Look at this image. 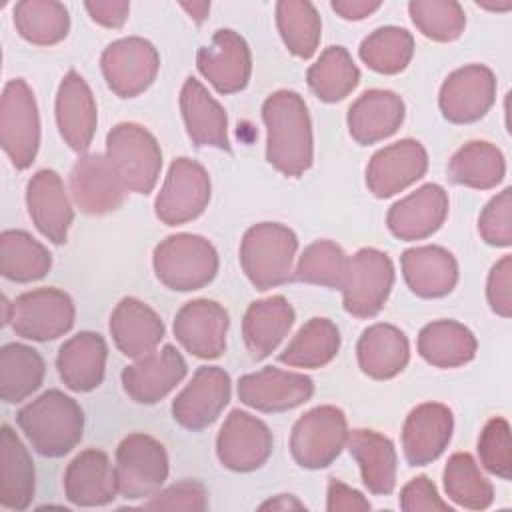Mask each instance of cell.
Instances as JSON below:
<instances>
[{
  "instance_id": "obj_1",
  "label": "cell",
  "mask_w": 512,
  "mask_h": 512,
  "mask_svg": "<svg viewBox=\"0 0 512 512\" xmlns=\"http://www.w3.org/2000/svg\"><path fill=\"white\" fill-rule=\"evenodd\" d=\"M266 126V160L288 178L302 176L314 160L308 106L294 90H278L262 104Z\"/></svg>"
},
{
  "instance_id": "obj_2",
  "label": "cell",
  "mask_w": 512,
  "mask_h": 512,
  "mask_svg": "<svg viewBox=\"0 0 512 512\" xmlns=\"http://www.w3.org/2000/svg\"><path fill=\"white\" fill-rule=\"evenodd\" d=\"M16 424L38 454L60 458L82 440L84 412L74 398L52 388L20 408Z\"/></svg>"
},
{
  "instance_id": "obj_3",
  "label": "cell",
  "mask_w": 512,
  "mask_h": 512,
  "mask_svg": "<svg viewBox=\"0 0 512 512\" xmlns=\"http://www.w3.org/2000/svg\"><path fill=\"white\" fill-rule=\"evenodd\" d=\"M296 250L298 238L288 226L260 222L242 236L240 266L258 290H268L290 280Z\"/></svg>"
},
{
  "instance_id": "obj_4",
  "label": "cell",
  "mask_w": 512,
  "mask_h": 512,
  "mask_svg": "<svg viewBox=\"0 0 512 512\" xmlns=\"http://www.w3.org/2000/svg\"><path fill=\"white\" fill-rule=\"evenodd\" d=\"M156 278L170 290L190 292L210 284L218 272L216 248L198 234H172L152 254Z\"/></svg>"
},
{
  "instance_id": "obj_5",
  "label": "cell",
  "mask_w": 512,
  "mask_h": 512,
  "mask_svg": "<svg viewBox=\"0 0 512 512\" xmlns=\"http://www.w3.org/2000/svg\"><path fill=\"white\" fill-rule=\"evenodd\" d=\"M106 158L128 192L150 194L154 190L162 170V150L144 126L116 124L106 136Z\"/></svg>"
},
{
  "instance_id": "obj_6",
  "label": "cell",
  "mask_w": 512,
  "mask_h": 512,
  "mask_svg": "<svg viewBox=\"0 0 512 512\" xmlns=\"http://www.w3.org/2000/svg\"><path fill=\"white\" fill-rule=\"evenodd\" d=\"M348 422L340 408L324 404L308 410L296 420L290 434L294 462L308 470L330 466L346 448Z\"/></svg>"
},
{
  "instance_id": "obj_7",
  "label": "cell",
  "mask_w": 512,
  "mask_h": 512,
  "mask_svg": "<svg viewBox=\"0 0 512 512\" xmlns=\"http://www.w3.org/2000/svg\"><path fill=\"white\" fill-rule=\"evenodd\" d=\"M0 144L18 170H26L40 146V116L26 80H8L0 100Z\"/></svg>"
},
{
  "instance_id": "obj_8",
  "label": "cell",
  "mask_w": 512,
  "mask_h": 512,
  "mask_svg": "<svg viewBox=\"0 0 512 512\" xmlns=\"http://www.w3.org/2000/svg\"><path fill=\"white\" fill-rule=\"evenodd\" d=\"M114 474L120 496L128 500L150 498L168 478L166 448L148 434H128L116 448Z\"/></svg>"
},
{
  "instance_id": "obj_9",
  "label": "cell",
  "mask_w": 512,
  "mask_h": 512,
  "mask_svg": "<svg viewBox=\"0 0 512 512\" xmlns=\"http://www.w3.org/2000/svg\"><path fill=\"white\" fill-rule=\"evenodd\" d=\"M394 286V264L386 252L360 248L348 260V272L342 286L344 310L356 318L376 316Z\"/></svg>"
},
{
  "instance_id": "obj_10",
  "label": "cell",
  "mask_w": 512,
  "mask_h": 512,
  "mask_svg": "<svg viewBox=\"0 0 512 512\" xmlns=\"http://www.w3.org/2000/svg\"><path fill=\"white\" fill-rule=\"evenodd\" d=\"M74 318L72 298L58 288H36L10 302L12 330L26 340H56L74 326Z\"/></svg>"
},
{
  "instance_id": "obj_11",
  "label": "cell",
  "mask_w": 512,
  "mask_h": 512,
  "mask_svg": "<svg viewBox=\"0 0 512 512\" xmlns=\"http://www.w3.org/2000/svg\"><path fill=\"white\" fill-rule=\"evenodd\" d=\"M210 176L192 158H176L154 200V212L166 226L186 224L198 218L210 202Z\"/></svg>"
},
{
  "instance_id": "obj_12",
  "label": "cell",
  "mask_w": 512,
  "mask_h": 512,
  "mask_svg": "<svg viewBox=\"0 0 512 512\" xmlns=\"http://www.w3.org/2000/svg\"><path fill=\"white\" fill-rule=\"evenodd\" d=\"M100 68L108 88L120 98L142 94L160 68V56L152 42L128 36L112 42L100 56Z\"/></svg>"
},
{
  "instance_id": "obj_13",
  "label": "cell",
  "mask_w": 512,
  "mask_h": 512,
  "mask_svg": "<svg viewBox=\"0 0 512 512\" xmlns=\"http://www.w3.org/2000/svg\"><path fill=\"white\" fill-rule=\"evenodd\" d=\"M272 432L256 416L232 410L216 436V454L232 472H252L266 464L272 454Z\"/></svg>"
},
{
  "instance_id": "obj_14",
  "label": "cell",
  "mask_w": 512,
  "mask_h": 512,
  "mask_svg": "<svg viewBox=\"0 0 512 512\" xmlns=\"http://www.w3.org/2000/svg\"><path fill=\"white\" fill-rule=\"evenodd\" d=\"M496 100L494 72L484 64H466L454 70L440 86L438 106L454 124L480 120Z\"/></svg>"
},
{
  "instance_id": "obj_15",
  "label": "cell",
  "mask_w": 512,
  "mask_h": 512,
  "mask_svg": "<svg viewBox=\"0 0 512 512\" xmlns=\"http://www.w3.org/2000/svg\"><path fill=\"white\" fill-rule=\"evenodd\" d=\"M232 380L218 366H200L172 402L174 420L192 432L210 426L228 406Z\"/></svg>"
},
{
  "instance_id": "obj_16",
  "label": "cell",
  "mask_w": 512,
  "mask_h": 512,
  "mask_svg": "<svg viewBox=\"0 0 512 512\" xmlns=\"http://www.w3.org/2000/svg\"><path fill=\"white\" fill-rule=\"evenodd\" d=\"M314 394V382L302 372L266 366L244 374L238 380V398L242 404L260 412H286L308 402Z\"/></svg>"
},
{
  "instance_id": "obj_17",
  "label": "cell",
  "mask_w": 512,
  "mask_h": 512,
  "mask_svg": "<svg viewBox=\"0 0 512 512\" xmlns=\"http://www.w3.org/2000/svg\"><path fill=\"white\" fill-rule=\"evenodd\" d=\"M196 66L220 94H234L244 90L250 80L252 54L238 32L220 28L212 42L198 50Z\"/></svg>"
},
{
  "instance_id": "obj_18",
  "label": "cell",
  "mask_w": 512,
  "mask_h": 512,
  "mask_svg": "<svg viewBox=\"0 0 512 512\" xmlns=\"http://www.w3.org/2000/svg\"><path fill=\"white\" fill-rule=\"evenodd\" d=\"M126 188L106 154H82L70 170V194L84 214H108L122 206Z\"/></svg>"
},
{
  "instance_id": "obj_19",
  "label": "cell",
  "mask_w": 512,
  "mask_h": 512,
  "mask_svg": "<svg viewBox=\"0 0 512 512\" xmlns=\"http://www.w3.org/2000/svg\"><path fill=\"white\" fill-rule=\"evenodd\" d=\"M428 170V154L418 140L404 138L380 148L366 166V186L376 198H390Z\"/></svg>"
},
{
  "instance_id": "obj_20",
  "label": "cell",
  "mask_w": 512,
  "mask_h": 512,
  "mask_svg": "<svg viewBox=\"0 0 512 512\" xmlns=\"http://www.w3.org/2000/svg\"><path fill=\"white\" fill-rule=\"evenodd\" d=\"M228 312L222 304L200 298L186 302L174 318V336L186 352L196 358L212 360L226 350Z\"/></svg>"
},
{
  "instance_id": "obj_21",
  "label": "cell",
  "mask_w": 512,
  "mask_h": 512,
  "mask_svg": "<svg viewBox=\"0 0 512 512\" xmlns=\"http://www.w3.org/2000/svg\"><path fill=\"white\" fill-rule=\"evenodd\" d=\"M186 360L172 344L162 346L122 370V388L138 404H156L186 376Z\"/></svg>"
},
{
  "instance_id": "obj_22",
  "label": "cell",
  "mask_w": 512,
  "mask_h": 512,
  "mask_svg": "<svg viewBox=\"0 0 512 512\" xmlns=\"http://www.w3.org/2000/svg\"><path fill=\"white\" fill-rule=\"evenodd\" d=\"M452 410L440 402H424L410 410L402 426V452L410 466L434 462L450 444Z\"/></svg>"
},
{
  "instance_id": "obj_23",
  "label": "cell",
  "mask_w": 512,
  "mask_h": 512,
  "mask_svg": "<svg viewBox=\"0 0 512 512\" xmlns=\"http://www.w3.org/2000/svg\"><path fill=\"white\" fill-rule=\"evenodd\" d=\"M448 216V194L440 184H424L400 198L386 214L388 230L406 242L432 236Z\"/></svg>"
},
{
  "instance_id": "obj_24",
  "label": "cell",
  "mask_w": 512,
  "mask_h": 512,
  "mask_svg": "<svg viewBox=\"0 0 512 512\" xmlns=\"http://www.w3.org/2000/svg\"><path fill=\"white\" fill-rule=\"evenodd\" d=\"M56 124L62 140L74 152H86L90 148L98 124L96 100L76 70H68L58 86Z\"/></svg>"
},
{
  "instance_id": "obj_25",
  "label": "cell",
  "mask_w": 512,
  "mask_h": 512,
  "mask_svg": "<svg viewBox=\"0 0 512 512\" xmlns=\"http://www.w3.org/2000/svg\"><path fill=\"white\" fill-rule=\"evenodd\" d=\"M26 206L34 226L54 244H64L68 238L74 212L58 172L38 170L26 186Z\"/></svg>"
},
{
  "instance_id": "obj_26",
  "label": "cell",
  "mask_w": 512,
  "mask_h": 512,
  "mask_svg": "<svg viewBox=\"0 0 512 512\" xmlns=\"http://www.w3.org/2000/svg\"><path fill=\"white\" fill-rule=\"evenodd\" d=\"M404 100L392 90H366L348 108V132L362 144H376L392 136L404 122Z\"/></svg>"
},
{
  "instance_id": "obj_27",
  "label": "cell",
  "mask_w": 512,
  "mask_h": 512,
  "mask_svg": "<svg viewBox=\"0 0 512 512\" xmlns=\"http://www.w3.org/2000/svg\"><path fill=\"white\" fill-rule=\"evenodd\" d=\"M162 318L142 300L126 296L110 314V334L116 348L128 358H142L164 338Z\"/></svg>"
},
{
  "instance_id": "obj_28",
  "label": "cell",
  "mask_w": 512,
  "mask_h": 512,
  "mask_svg": "<svg viewBox=\"0 0 512 512\" xmlns=\"http://www.w3.org/2000/svg\"><path fill=\"white\" fill-rule=\"evenodd\" d=\"M64 494L76 506H104L118 496L114 466L106 452L82 450L64 472Z\"/></svg>"
},
{
  "instance_id": "obj_29",
  "label": "cell",
  "mask_w": 512,
  "mask_h": 512,
  "mask_svg": "<svg viewBox=\"0 0 512 512\" xmlns=\"http://www.w3.org/2000/svg\"><path fill=\"white\" fill-rule=\"evenodd\" d=\"M180 110L186 132L196 146L230 150L228 116L200 80L186 78L180 90Z\"/></svg>"
},
{
  "instance_id": "obj_30",
  "label": "cell",
  "mask_w": 512,
  "mask_h": 512,
  "mask_svg": "<svg viewBox=\"0 0 512 512\" xmlns=\"http://www.w3.org/2000/svg\"><path fill=\"white\" fill-rule=\"evenodd\" d=\"M108 346L96 332H78L68 338L56 356V368L66 384L74 392H90L98 388L106 372Z\"/></svg>"
},
{
  "instance_id": "obj_31",
  "label": "cell",
  "mask_w": 512,
  "mask_h": 512,
  "mask_svg": "<svg viewBox=\"0 0 512 512\" xmlns=\"http://www.w3.org/2000/svg\"><path fill=\"white\" fill-rule=\"evenodd\" d=\"M400 262L408 288L420 298H442L458 282V262L442 246L408 248Z\"/></svg>"
},
{
  "instance_id": "obj_32",
  "label": "cell",
  "mask_w": 512,
  "mask_h": 512,
  "mask_svg": "<svg viewBox=\"0 0 512 512\" xmlns=\"http://www.w3.org/2000/svg\"><path fill=\"white\" fill-rule=\"evenodd\" d=\"M294 318V308L284 296L252 302L242 320V336L252 360L270 356L290 332Z\"/></svg>"
},
{
  "instance_id": "obj_33",
  "label": "cell",
  "mask_w": 512,
  "mask_h": 512,
  "mask_svg": "<svg viewBox=\"0 0 512 512\" xmlns=\"http://www.w3.org/2000/svg\"><path fill=\"white\" fill-rule=\"evenodd\" d=\"M360 370L374 380H388L400 374L410 360L406 334L392 324L368 326L356 344Z\"/></svg>"
},
{
  "instance_id": "obj_34",
  "label": "cell",
  "mask_w": 512,
  "mask_h": 512,
  "mask_svg": "<svg viewBox=\"0 0 512 512\" xmlns=\"http://www.w3.org/2000/svg\"><path fill=\"white\" fill-rule=\"evenodd\" d=\"M346 448L360 468V476L368 492L386 496L396 486V448L392 440L376 430L348 432Z\"/></svg>"
},
{
  "instance_id": "obj_35",
  "label": "cell",
  "mask_w": 512,
  "mask_h": 512,
  "mask_svg": "<svg viewBox=\"0 0 512 512\" xmlns=\"http://www.w3.org/2000/svg\"><path fill=\"white\" fill-rule=\"evenodd\" d=\"M36 490V472L28 448L4 424L0 432V504L8 510L30 506Z\"/></svg>"
},
{
  "instance_id": "obj_36",
  "label": "cell",
  "mask_w": 512,
  "mask_h": 512,
  "mask_svg": "<svg viewBox=\"0 0 512 512\" xmlns=\"http://www.w3.org/2000/svg\"><path fill=\"white\" fill-rule=\"evenodd\" d=\"M476 336L456 320H436L418 334L420 356L436 368H458L476 356Z\"/></svg>"
},
{
  "instance_id": "obj_37",
  "label": "cell",
  "mask_w": 512,
  "mask_h": 512,
  "mask_svg": "<svg viewBox=\"0 0 512 512\" xmlns=\"http://www.w3.org/2000/svg\"><path fill=\"white\" fill-rule=\"evenodd\" d=\"M506 160L500 148L484 140H472L458 148L448 162V178L454 184L490 190L502 182Z\"/></svg>"
},
{
  "instance_id": "obj_38",
  "label": "cell",
  "mask_w": 512,
  "mask_h": 512,
  "mask_svg": "<svg viewBox=\"0 0 512 512\" xmlns=\"http://www.w3.org/2000/svg\"><path fill=\"white\" fill-rule=\"evenodd\" d=\"M46 364L32 346L10 342L0 350V398L18 404L32 396L44 380Z\"/></svg>"
},
{
  "instance_id": "obj_39",
  "label": "cell",
  "mask_w": 512,
  "mask_h": 512,
  "mask_svg": "<svg viewBox=\"0 0 512 512\" xmlns=\"http://www.w3.org/2000/svg\"><path fill=\"white\" fill-rule=\"evenodd\" d=\"M340 350V330L328 318H310L280 352L278 360L292 368H322Z\"/></svg>"
},
{
  "instance_id": "obj_40",
  "label": "cell",
  "mask_w": 512,
  "mask_h": 512,
  "mask_svg": "<svg viewBox=\"0 0 512 512\" xmlns=\"http://www.w3.org/2000/svg\"><path fill=\"white\" fill-rule=\"evenodd\" d=\"M52 268L48 248L24 230H4L0 234V272L12 282H34Z\"/></svg>"
},
{
  "instance_id": "obj_41",
  "label": "cell",
  "mask_w": 512,
  "mask_h": 512,
  "mask_svg": "<svg viewBox=\"0 0 512 512\" xmlns=\"http://www.w3.org/2000/svg\"><path fill=\"white\" fill-rule=\"evenodd\" d=\"M306 82L322 102H338L358 86L360 70L344 46H328L308 68Z\"/></svg>"
},
{
  "instance_id": "obj_42",
  "label": "cell",
  "mask_w": 512,
  "mask_h": 512,
  "mask_svg": "<svg viewBox=\"0 0 512 512\" xmlns=\"http://www.w3.org/2000/svg\"><path fill=\"white\" fill-rule=\"evenodd\" d=\"M14 26L30 44H58L70 30L68 8L54 0H22L14 6Z\"/></svg>"
},
{
  "instance_id": "obj_43",
  "label": "cell",
  "mask_w": 512,
  "mask_h": 512,
  "mask_svg": "<svg viewBox=\"0 0 512 512\" xmlns=\"http://www.w3.org/2000/svg\"><path fill=\"white\" fill-rule=\"evenodd\" d=\"M276 26L286 48L298 58H312L322 34V20L312 2L282 0L276 4Z\"/></svg>"
},
{
  "instance_id": "obj_44",
  "label": "cell",
  "mask_w": 512,
  "mask_h": 512,
  "mask_svg": "<svg viewBox=\"0 0 512 512\" xmlns=\"http://www.w3.org/2000/svg\"><path fill=\"white\" fill-rule=\"evenodd\" d=\"M446 496L462 508L484 510L494 502V488L480 472V466L468 452H456L444 468Z\"/></svg>"
},
{
  "instance_id": "obj_45",
  "label": "cell",
  "mask_w": 512,
  "mask_h": 512,
  "mask_svg": "<svg viewBox=\"0 0 512 512\" xmlns=\"http://www.w3.org/2000/svg\"><path fill=\"white\" fill-rule=\"evenodd\" d=\"M360 60L378 74L402 72L414 54V38L406 28L382 26L360 44Z\"/></svg>"
},
{
  "instance_id": "obj_46",
  "label": "cell",
  "mask_w": 512,
  "mask_h": 512,
  "mask_svg": "<svg viewBox=\"0 0 512 512\" xmlns=\"http://www.w3.org/2000/svg\"><path fill=\"white\" fill-rule=\"evenodd\" d=\"M346 252L332 240H316L298 258L294 278L308 284L342 290L348 272Z\"/></svg>"
},
{
  "instance_id": "obj_47",
  "label": "cell",
  "mask_w": 512,
  "mask_h": 512,
  "mask_svg": "<svg viewBox=\"0 0 512 512\" xmlns=\"http://www.w3.org/2000/svg\"><path fill=\"white\" fill-rule=\"evenodd\" d=\"M408 14L414 26L430 40L452 42L466 26L464 8L454 0H412Z\"/></svg>"
},
{
  "instance_id": "obj_48",
  "label": "cell",
  "mask_w": 512,
  "mask_h": 512,
  "mask_svg": "<svg viewBox=\"0 0 512 512\" xmlns=\"http://www.w3.org/2000/svg\"><path fill=\"white\" fill-rule=\"evenodd\" d=\"M480 464L494 476L510 480L512 476V448H510V424L506 418H492L486 422L478 436Z\"/></svg>"
},
{
  "instance_id": "obj_49",
  "label": "cell",
  "mask_w": 512,
  "mask_h": 512,
  "mask_svg": "<svg viewBox=\"0 0 512 512\" xmlns=\"http://www.w3.org/2000/svg\"><path fill=\"white\" fill-rule=\"evenodd\" d=\"M478 232L486 244L504 248L512 244V188H504L484 206Z\"/></svg>"
},
{
  "instance_id": "obj_50",
  "label": "cell",
  "mask_w": 512,
  "mask_h": 512,
  "mask_svg": "<svg viewBox=\"0 0 512 512\" xmlns=\"http://www.w3.org/2000/svg\"><path fill=\"white\" fill-rule=\"evenodd\" d=\"M148 510H188L204 512L208 508V490L198 480H180L166 490H158L142 504Z\"/></svg>"
},
{
  "instance_id": "obj_51",
  "label": "cell",
  "mask_w": 512,
  "mask_h": 512,
  "mask_svg": "<svg viewBox=\"0 0 512 512\" xmlns=\"http://www.w3.org/2000/svg\"><path fill=\"white\" fill-rule=\"evenodd\" d=\"M486 298L492 308L502 318L512 314V256H502L490 270L486 282Z\"/></svg>"
},
{
  "instance_id": "obj_52",
  "label": "cell",
  "mask_w": 512,
  "mask_h": 512,
  "mask_svg": "<svg viewBox=\"0 0 512 512\" xmlns=\"http://www.w3.org/2000/svg\"><path fill=\"white\" fill-rule=\"evenodd\" d=\"M400 508L404 512H450L452 508L448 502H444L438 496L436 486L426 476L412 478L402 490H400Z\"/></svg>"
},
{
  "instance_id": "obj_53",
  "label": "cell",
  "mask_w": 512,
  "mask_h": 512,
  "mask_svg": "<svg viewBox=\"0 0 512 512\" xmlns=\"http://www.w3.org/2000/svg\"><path fill=\"white\" fill-rule=\"evenodd\" d=\"M326 510L328 512H360V510H370V502L362 496V492L346 486L338 478H330L328 494H326Z\"/></svg>"
},
{
  "instance_id": "obj_54",
  "label": "cell",
  "mask_w": 512,
  "mask_h": 512,
  "mask_svg": "<svg viewBox=\"0 0 512 512\" xmlns=\"http://www.w3.org/2000/svg\"><path fill=\"white\" fill-rule=\"evenodd\" d=\"M86 12L94 22L106 28H120L130 12V2L126 0H94L84 2Z\"/></svg>"
},
{
  "instance_id": "obj_55",
  "label": "cell",
  "mask_w": 512,
  "mask_h": 512,
  "mask_svg": "<svg viewBox=\"0 0 512 512\" xmlns=\"http://www.w3.org/2000/svg\"><path fill=\"white\" fill-rule=\"evenodd\" d=\"M332 10L344 20H364L366 16L374 14L382 2L378 0H334Z\"/></svg>"
},
{
  "instance_id": "obj_56",
  "label": "cell",
  "mask_w": 512,
  "mask_h": 512,
  "mask_svg": "<svg viewBox=\"0 0 512 512\" xmlns=\"http://www.w3.org/2000/svg\"><path fill=\"white\" fill-rule=\"evenodd\" d=\"M260 510H306V506L292 494H278V496L262 502Z\"/></svg>"
},
{
  "instance_id": "obj_57",
  "label": "cell",
  "mask_w": 512,
  "mask_h": 512,
  "mask_svg": "<svg viewBox=\"0 0 512 512\" xmlns=\"http://www.w3.org/2000/svg\"><path fill=\"white\" fill-rule=\"evenodd\" d=\"M180 6L190 14V18L194 22L206 20V16L210 12V2H180Z\"/></svg>"
}]
</instances>
